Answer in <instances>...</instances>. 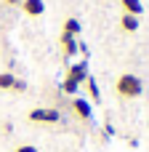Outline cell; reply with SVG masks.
Returning a JSON list of instances; mask_svg holds the SVG:
<instances>
[{
    "label": "cell",
    "instance_id": "6da1fadb",
    "mask_svg": "<svg viewBox=\"0 0 149 152\" xmlns=\"http://www.w3.org/2000/svg\"><path fill=\"white\" fill-rule=\"evenodd\" d=\"M115 88H117V94H120L123 99H136V96H141V91H144V83H141V77H139V75L123 72V75L117 77Z\"/></svg>",
    "mask_w": 149,
    "mask_h": 152
},
{
    "label": "cell",
    "instance_id": "7a4b0ae2",
    "mask_svg": "<svg viewBox=\"0 0 149 152\" xmlns=\"http://www.w3.org/2000/svg\"><path fill=\"white\" fill-rule=\"evenodd\" d=\"M29 120L32 123H48V126H53V123L61 120V112L56 107H37V110L29 112Z\"/></svg>",
    "mask_w": 149,
    "mask_h": 152
},
{
    "label": "cell",
    "instance_id": "3957f363",
    "mask_svg": "<svg viewBox=\"0 0 149 152\" xmlns=\"http://www.w3.org/2000/svg\"><path fill=\"white\" fill-rule=\"evenodd\" d=\"M67 77L75 80L77 86H83L85 77H88V61H77V64H72V67L67 69Z\"/></svg>",
    "mask_w": 149,
    "mask_h": 152
},
{
    "label": "cell",
    "instance_id": "277c9868",
    "mask_svg": "<svg viewBox=\"0 0 149 152\" xmlns=\"http://www.w3.org/2000/svg\"><path fill=\"white\" fill-rule=\"evenodd\" d=\"M72 110H75V115L80 118V120H91V102L88 99H72Z\"/></svg>",
    "mask_w": 149,
    "mask_h": 152
},
{
    "label": "cell",
    "instance_id": "5b68a950",
    "mask_svg": "<svg viewBox=\"0 0 149 152\" xmlns=\"http://www.w3.org/2000/svg\"><path fill=\"white\" fill-rule=\"evenodd\" d=\"M21 11H24L27 16H43L45 3H43V0H21Z\"/></svg>",
    "mask_w": 149,
    "mask_h": 152
},
{
    "label": "cell",
    "instance_id": "8992f818",
    "mask_svg": "<svg viewBox=\"0 0 149 152\" xmlns=\"http://www.w3.org/2000/svg\"><path fill=\"white\" fill-rule=\"evenodd\" d=\"M77 37L75 35H67V32H61V51H64V56H75L77 53Z\"/></svg>",
    "mask_w": 149,
    "mask_h": 152
},
{
    "label": "cell",
    "instance_id": "52a82bcc",
    "mask_svg": "<svg viewBox=\"0 0 149 152\" xmlns=\"http://www.w3.org/2000/svg\"><path fill=\"white\" fill-rule=\"evenodd\" d=\"M120 5H123V11L131 13V16H141V13H144L141 0H120Z\"/></svg>",
    "mask_w": 149,
    "mask_h": 152
},
{
    "label": "cell",
    "instance_id": "ba28073f",
    "mask_svg": "<svg viewBox=\"0 0 149 152\" xmlns=\"http://www.w3.org/2000/svg\"><path fill=\"white\" fill-rule=\"evenodd\" d=\"M120 29H123V32H136V29H139V16L123 13V19H120Z\"/></svg>",
    "mask_w": 149,
    "mask_h": 152
},
{
    "label": "cell",
    "instance_id": "9c48e42d",
    "mask_svg": "<svg viewBox=\"0 0 149 152\" xmlns=\"http://www.w3.org/2000/svg\"><path fill=\"white\" fill-rule=\"evenodd\" d=\"M80 29H83V27H80V21H77L75 16L64 19V29H61V32H67V35H75V37H77V35H80Z\"/></svg>",
    "mask_w": 149,
    "mask_h": 152
},
{
    "label": "cell",
    "instance_id": "30bf717a",
    "mask_svg": "<svg viewBox=\"0 0 149 152\" xmlns=\"http://www.w3.org/2000/svg\"><path fill=\"white\" fill-rule=\"evenodd\" d=\"M85 88H88V96H91V102H99L101 99V94H99V86H96V80L88 75L85 77Z\"/></svg>",
    "mask_w": 149,
    "mask_h": 152
},
{
    "label": "cell",
    "instance_id": "8fae6325",
    "mask_svg": "<svg viewBox=\"0 0 149 152\" xmlns=\"http://www.w3.org/2000/svg\"><path fill=\"white\" fill-rule=\"evenodd\" d=\"M16 83V75L13 72H0V91H11Z\"/></svg>",
    "mask_w": 149,
    "mask_h": 152
},
{
    "label": "cell",
    "instance_id": "7c38bea8",
    "mask_svg": "<svg viewBox=\"0 0 149 152\" xmlns=\"http://www.w3.org/2000/svg\"><path fill=\"white\" fill-rule=\"evenodd\" d=\"M80 86L75 83V80H69V77H64V83H61V94H75Z\"/></svg>",
    "mask_w": 149,
    "mask_h": 152
},
{
    "label": "cell",
    "instance_id": "4fadbf2b",
    "mask_svg": "<svg viewBox=\"0 0 149 152\" xmlns=\"http://www.w3.org/2000/svg\"><path fill=\"white\" fill-rule=\"evenodd\" d=\"M11 91H19V94H21V91H27V83L16 77V83H13V88H11Z\"/></svg>",
    "mask_w": 149,
    "mask_h": 152
},
{
    "label": "cell",
    "instance_id": "5bb4252c",
    "mask_svg": "<svg viewBox=\"0 0 149 152\" xmlns=\"http://www.w3.org/2000/svg\"><path fill=\"white\" fill-rule=\"evenodd\" d=\"M13 152H37V147H32V144H21V147H16Z\"/></svg>",
    "mask_w": 149,
    "mask_h": 152
},
{
    "label": "cell",
    "instance_id": "9a60e30c",
    "mask_svg": "<svg viewBox=\"0 0 149 152\" xmlns=\"http://www.w3.org/2000/svg\"><path fill=\"white\" fill-rule=\"evenodd\" d=\"M77 51H80V53L88 59V45H85V43H77Z\"/></svg>",
    "mask_w": 149,
    "mask_h": 152
},
{
    "label": "cell",
    "instance_id": "2e32d148",
    "mask_svg": "<svg viewBox=\"0 0 149 152\" xmlns=\"http://www.w3.org/2000/svg\"><path fill=\"white\" fill-rule=\"evenodd\" d=\"M3 3H8V5H21V0H3Z\"/></svg>",
    "mask_w": 149,
    "mask_h": 152
}]
</instances>
